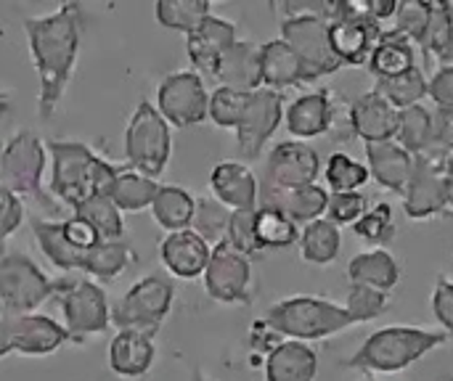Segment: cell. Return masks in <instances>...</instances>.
Listing matches in <instances>:
<instances>
[{
	"instance_id": "obj_17",
	"label": "cell",
	"mask_w": 453,
	"mask_h": 381,
	"mask_svg": "<svg viewBox=\"0 0 453 381\" xmlns=\"http://www.w3.org/2000/svg\"><path fill=\"white\" fill-rule=\"evenodd\" d=\"M239 40V29L234 21L218 16V13H210L202 19V24L186 34V53H188V61H191V69L199 72L202 77H212L215 74V66L223 56L226 48H231L234 42Z\"/></svg>"
},
{
	"instance_id": "obj_44",
	"label": "cell",
	"mask_w": 453,
	"mask_h": 381,
	"mask_svg": "<svg viewBox=\"0 0 453 381\" xmlns=\"http://www.w3.org/2000/svg\"><path fill=\"white\" fill-rule=\"evenodd\" d=\"M252 93L244 90H234V88H215L210 93V109H207V119H212L218 127L226 130H236V125L244 117V109L250 103Z\"/></svg>"
},
{
	"instance_id": "obj_31",
	"label": "cell",
	"mask_w": 453,
	"mask_h": 381,
	"mask_svg": "<svg viewBox=\"0 0 453 381\" xmlns=\"http://www.w3.org/2000/svg\"><path fill=\"white\" fill-rule=\"evenodd\" d=\"M414 48L417 45L406 34H401L398 29H382V34H380V40H377L366 66L372 69L374 80L403 74V72L417 66Z\"/></svg>"
},
{
	"instance_id": "obj_35",
	"label": "cell",
	"mask_w": 453,
	"mask_h": 381,
	"mask_svg": "<svg viewBox=\"0 0 453 381\" xmlns=\"http://www.w3.org/2000/svg\"><path fill=\"white\" fill-rule=\"evenodd\" d=\"M419 48L427 61L435 58L441 66L453 64V16L449 0H430V21Z\"/></svg>"
},
{
	"instance_id": "obj_22",
	"label": "cell",
	"mask_w": 453,
	"mask_h": 381,
	"mask_svg": "<svg viewBox=\"0 0 453 381\" xmlns=\"http://www.w3.org/2000/svg\"><path fill=\"white\" fill-rule=\"evenodd\" d=\"M287 130L295 135V141H308L326 135L334 125V103L329 90H308L297 95L287 109H284Z\"/></svg>"
},
{
	"instance_id": "obj_27",
	"label": "cell",
	"mask_w": 453,
	"mask_h": 381,
	"mask_svg": "<svg viewBox=\"0 0 453 381\" xmlns=\"http://www.w3.org/2000/svg\"><path fill=\"white\" fill-rule=\"evenodd\" d=\"M366 167H369V175L382 188L403 196L414 172V156L406 149H401L395 141L366 143Z\"/></svg>"
},
{
	"instance_id": "obj_12",
	"label": "cell",
	"mask_w": 453,
	"mask_h": 381,
	"mask_svg": "<svg viewBox=\"0 0 453 381\" xmlns=\"http://www.w3.org/2000/svg\"><path fill=\"white\" fill-rule=\"evenodd\" d=\"M281 40L300 56V61L308 66L313 80L329 77L342 69L329 42V21L321 16H311V13L284 16Z\"/></svg>"
},
{
	"instance_id": "obj_40",
	"label": "cell",
	"mask_w": 453,
	"mask_h": 381,
	"mask_svg": "<svg viewBox=\"0 0 453 381\" xmlns=\"http://www.w3.org/2000/svg\"><path fill=\"white\" fill-rule=\"evenodd\" d=\"M435 141L433 133V111L422 103L401 109L398 111V130H395V143L406 149L411 156L427 149Z\"/></svg>"
},
{
	"instance_id": "obj_33",
	"label": "cell",
	"mask_w": 453,
	"mask_h": 381,
	"mask_svg": "<svg viewBox=\"0 0 453 381\" xmlns=\"http://www.w3.org/2000/svg\"><path fill=\"white\" fill-rule=\"evenodd\" d=\"M157 191H159V180L141 175L130 167H119L106 196L114 202L119 212H143L151 207Z\"/></svg>"
},
{
	"instance_id": "obj_57",
	"label": "cell",
	"mask_w": 453,
	"mask_h": 381,
	"mask_svg": "<svg viewBox=\"0 0 453 381\" xmlns=\"http://www.w3.org/2000/svg\"><path fill=\"white\" fill-rule=\"evenodd\" d=\"M11 355V342H8V326H5V313H0V361Z\"/></svg>"
},
{
	"instance_id": "obj_32",
	"label": "cell",
	"mask_w": 453,
	"mask_h": 381,
	"mask_svg": "<svg viewBox=\"0 0 453 381\" xmlns=\"http://www.w3.org/2000/svg\"><path fill=\"white\" fill-rule=\"evenodd\" d=\"M29 225H32V233H35L37 247L42 249V255L48 257V263L53 268H58L61 273H80L82 276L85 255L69 247V241L61 233V220L32 217Z\"/></svg>"
},
{
	"instance_id": "obj_63",
	"label": "cell",
	"mask_w": 453,
	"mask_h": 381,
	"mask_svg": "<svg viewBox=\"0 0 453 381\" xmlns=\"http://www.w3.org/2000/svg\"><path fill=\"white\" fill-rule=\"evenodd\" d=\"M451 16H453V3H451Z\"/></svg>"
},
{
	"instance_id": "obj_38",
	"label": "cell",
	"mask_w": 453,
	"mask_h": 381,
	"mask_svg": "<svg viewBox=\"0 0 453 381\" xmlns=\"http://www.w3.org/2000/svg\"><path fill=\"white\" fill-rule=\"evenodd\" d=\"M374 82H377L374 90L398 111L417 106L427 95V77L419 66H414L403 74H395V77H380Z\"/></svg>"
},
{
	"instance_id": "obj_16",
	"label": "cell",
	"mask_w": 453,
	"mask_h": 381,
	"mask_svg": "<svg viewBox=\"0 0 453 381\" xmlns=\"http://www.w3.org/2000/svg\"><path fill=\"white\" fill-rule=\"evenodd\" d=\"M11 353L24 358H45L61 350L69 342L64 324L42 313H24V316H5Z\"/></svg>"
},
{
	"instance_id": "obj_46",
	"label": "cell",
	"mask_w": 453,
	"mask_h": 381,
	"mask_svg": "<svg viewBox=\"0 0 453 381\" xmlns=\"http://www.w3.org/2000/svg\"><path fill=\"white\" fill-rule=\"evenodd\" d=\"M388 305H390V297L385 292H377V289L361 286V284H350V289H348L345 310H348V316L353 318L356 326L380 318L388 310Z\"/></svg>"
},
{
	"instance_id": "obj_37",
	"label": "cell",
	"mask_w": 453,
	"mask_h": 381,
	"mask_svg": "<svg viewBox=\"0 0 453 381\" xmlns=\"http://www.w3.org/2000/svg\"><path fill=\"white\" fill-rule=\"evenodd\" d=\"M72 215L82 217L96 233L101 241H125V220H122V212L114 207V202L104 194H96V196H88L85 202H80Z\"/></svg>"
},
{
	"instance_id": "obj_8",
	"label": "cell",
	"mask_w": 453,
	"mask_h": 381,
	"mask_svg": "<svg viewBox=\"0 0 453 381\" xmlns=\"http://www.w3.org/2000/svg\"><path fill=\"white\" fill-rule=\"evenodd\" d=\"M173 302L175 281L165 273H149L138 278L111 305V326H117V331H138L146 337H157L173 310Z\"/></svg>"
},
{
	"instance_id": "obj_6",
	"label": "cell",
	"mask_w": 453,
	"mask_h": 381,
	"mask_svg": "<svg viewBox=\"0 0 453 381\" xmlns=\"http://www.w3.org/2000/svg\"><path fill=\"white\" fill-rule=\"evenodd\" d=\"M122 151L127 167L141 175L157 180L167 170L173 154V133L149 98H141L130 114L122 135Z\"/></svg>"
},
{
	"instance_id": "obj_39",
	"label": "cell",
	"mask_w": 453,
	"mask_h": 381,
	"mask_svg": "<svg viewBox=\"0 0 453 381\" xmlns=\"http://www.w3.org/2000/svg\"><path fill=\"white\" fill-rule=\"evenodd\" d=\"M255 239L260 252L265 249H287L297 244L300 228L279 210L273 207H257L255 210Z\"/></svg>"
},
{
	"instance_id": "obj_15",
	"label": "cell",
	"mask_w": 453,
	"mask_h": 381,
	"mask_svg": "<svg viewBox=\"0 0 453 381\" xmlns=\"http://www.w3.org/2000/svg\"><path fill=\"white\" fill-rule=\"evenodd\" d=\"M319 175H321V159L313 146H308L305 141H281L265 156L260 186L303 188V186H313Z\"/></svg>"
},
{
	"instance_id": "obj_41",
	"label": "cell",
	"mask_w": 453,
	"mask_h": 381,
	"mask_svg": "<svg viewBox=\"0 0 453 381\" xmlns=\"http://www.w3.org/2000/svg\"><path fill=\"white\" fill-rule=\"evenodd\" d=\"M212 13V5L207 0H159L154 5V16L165 29L173 32H194L204 16Z\"/></svg>"
},
{
	"instance_id": "obj_45",
	"label": "cell",
	"mask_w": 453,
	"mask_h": 381,
	"mask_svg": "<svg viewBox=\"0 0 453 381\" xmlns=\"http://www.w3.org/2000/svg\"><path fill=\"white\" fill-rule=\"evenodd\" d=\"M353 233L366 241V244H374L377 249H382V244L393 241L395 239V220H393V207L388 202H380L374 204L356 225H353Z\"/></svg>"
},
{
	"instance_id": "obj_43",
	"label": "cell",
	"mask_w": 453,
	"mask_h": 381,
	"mask_svg": "<svg viewBox=\"0 0 453 381\" xmlns=\"http://www.w3.org/2000/svg\"><path fill=\"white\" fill-rule=\"evenodd\" d=\"M228 220H231L228 207H223L212 196H202V199H196V212H194V220H191V231L199 233L210 247H215V244L226 241Z\"/></svg>"
},
{
	"instance_id": "obj_21",
	"label": "cell",
	"mask_w": 453,
	"mask_h": 381,
	"mask_svg": "<svg viewBox=\"0 0 453 381\" xmlns=\"http://www.w3.org/2000/svg\"><path fill=\"white\" fill-rule=\"evenodd\" d=\"M329 204V191L319 183L303 186V188H268L260 186L257 207H273L284 212L295 225H308L319 217H324Z\"/></svg>"
},
{
	"instance_id": "obj_28",
	"label": "cell",
	"mask_w": 453,
	"mask_h": 381,
	"mask_svg": "<svg viewBox=\"0 0 453 381\" xmlns=\"http://www.w3.org/2000/svg\"><path fill=\"white\" fill-rule=\"evenodd\" d=\"M449 210V180L414 164L411 180L403 191V212L409 220H430Z\"/></svg>"
},
{
	"instance_id": "obj_49",
	"label": "cell",
	"mask_w": 453,
	"mask_h": 381,
	"mask_svg": "<svg viewBox=\"0 0 453 381\" xmlns=\"http://www.w3.org/2000/svg\"><path fill=\"white\" fill-rule=\"evenodd\" d=\"M226 244L242 252L244 257L260 255L257 239H255V210H236L231 212L228 231H226Z\"/></svg>"
},
{
	"instance_id": "obj_7",
	"label": "cell",
	"mask_w": 453,
	"mask_h": 381,
	"mask_svg": "<svg viewBox=\"0 0 453 381\" xmlns=\"http://www.w3.org/2000/svg\"><path fill=\"white\" fill-rule=\"evenodd\" d=\"M48 164V149L35 130H16L0 149V183L19 199H32L45 210H56V202L42 188V172Z\"/></svg>"
},
{
	"instance_id": "obj_59",
	"label": "cell",
	"mask_w": 453,
	"mask_h": 381,
	"mask_svg": "<svg viewBox=\"0 0 453 381\" xmlns=\"http://www.w3.org/2000/svg\"><path fill=\"white\" fill-rule=\"evenodd\" d=\"M188 381H212V379H210L202 369H194V371H191V379Z\"/></svg>"
},
{
	"instance_id": "obj_11",
	"label": "cell",
	"mask_w": 453,
	"mask_h": 381,
	"mask_svg": "<svg viewBox=\"0 0 453 381\" xmlns=\"http://www.w3.org/2000/svg\"><path fill=\"white\" fill-rule=\"evenodd\" d=\"M382 34V24L364 11L358 0H337V16L329 21V42L342 66H366Z\"/></svg>"
},
{
	"instance_id": "obj_23",
	"label": "cell",
	"mask_w": 453,
	"mask_h": 381,
	"mask_svg": "<svg viewBox=\"0 0 453 381\" xmlns=\"http://www.w3.org/2000/svg\"><path fill=\"white\" fill-rule=\"evenodd\" d=\"M260 82L263 88L281 93L284 88L308 85L316 80L300 61V56L281 37H273L268 42H260Z\"/></svg>"
},
{
	"instance_id": "obj_53",
	"label": "cell",
	"mask_w": 453,
	"mask_h": 381,
	"mask_svg": "<svg viewBox=\"0 0 453 381\" xmlns=\"http://www.w3.org/2000/svg\"><path fill=\"white\" fill-rule=\"evenodd\" d=\"M61 233H64V239L69 241V247L72 249H77V252H88V249H93L101 239H98V233L82 220V217H77V215H69V217H64L61 220Z\"/></svg>"
},
{
	"instance_id": "obj_19",
	"label": "cell",
	"mask_w": 453,
	"mask_h": 381,
	"mask_svg": "<svg viewBox=\"0 0 453 381\" xmlns=\"http://www.w3.org/2000/svg\"><path fill=\"white\" fill-rule=\"evenodd\" d=\"M210 252L212 247L191 228L167 233L159 241V263L165 265L170 278H183V281L199 278L207 268Z\"/></svg>"
},
{
	"instance_id": "obj_30",
	"label": "cell",
	"mask_w": 453,
	"mask_h": 381,
	"mask_svg": "<svg viewBox=\"0 0 453 381\" xmlns=\"http://www.w3.org/2000/svg\"><path fill=\"white\" fill-rule=\"evenodd\" d=\"M149 210H151L154 223L162 231L175 233V231L191 228V220H194V212H196V199L183 186L159 183V191H157V196H154Z\"/></svg>"
},
{
	"instance_id": "obj_26",
	"label": "cell",
	"mask_w": 453,
	"mask_h": 381,
	"mask_svg": "<svg viewBox=\"0 0 453 381\" xmlns=\"http://www.w3.org/2000/svg\"><path fill=\"white\" fill-rule=\"evenodd\" d=\"M265 381H316L319 377V353L295 339H281L263 358Z\"/></svg>"
},
{
	"instance_id": "obj_55",
	"label": "cell",
	"mask_w": 453,
	"mask_h": 381,
	"mask_svg": "<svg viewBox=\"0 0 453 381\" xmlns=\"http://www.w3.org/2000/svg\"><path fill=\"white\" fill-rule=\"evenodd\" d=\"M433 133L435 141L453 149V109H435L433 114Z\"/></svg>"
},
{
	"instance_id": "obj_52",
	"label": "cell",
	"mask_w": 453,
	"mask_h": 381,
	"mask_svg": "<svg viewBox=\"0 0 453 381\" xmlns=\"http://www.w3.org/2000/svg\"><path fill=\"white\" fill-rule=\"evenodd\" d=\"M430 310L435 316V321L441 324V331L453 339V281L449 276H441L433 297H430Z\"/></svg>"
},
{
	"instance_id": "obj_48",
	"label": "cell",
	"mask_w": 453,
	"mask_h": 381,
	"mask_svg": "<svg viewBox=\"0 0 453 381\" xmlns=\"http://www.w3.org/2000/svg\"><path fill=\"white\" fill-rule=\"evenodd\" d=\"M393 19H395L393 29H398L414 45H419L425 37L427 21H430V0H403V3H398V11Z\"/></svg>"
},
{
	"instance_id": "obj_25",
	"label": "cell",
	"mask_w": 453,
	"mask_h": 381,
	"mask_svg": "<svg viewBox=\"0 0 453 381\" xmlns=\"http://www.w3.org/2000/svg\"><path fill=\"white\" fill-rule=\"evenodd\" d=\"M212 80H218V88H234V90H244V93L263 88V82H260V45L239 37L231 48L223 50Z\"/></svg>"
},
{
	"instance_id": "obj_24",
	"label": "cell",
	"mask_w": 453,
	"mask_h": 381,
	"mask_svg": "<svg viewBox=\"0 0 453 381\" xmlns=\"http://www.w3.org/2000/svg\"><path fill=\"white\" fill-rule=\"evenodd\" d=\"M109 371L119 379H141L154 369L157 345L154 337L138 331H117L109 342Z\"/></svg>"
},
{
	"instance_id": "obj_47",
	"label": "cell",
	"mask_w": 453,
	"mask_h": 381,
	"mask_svg": "<svg viewBox=\"0 0 453 381\" xmlns=\"http://www.w3.org/2000/svg\"><path fill=\"white\" fill-rule=\"evenodd\" d=\"M366 212H369V196L361 191H350V194H329L324 217L329 223H334L337 228H342V225L353 228Z\"/></svg>"
},
{
	"instance_id": "obj_54",
	"label": "cell",
	"mask_w": 453,
	"mask_h": 381,
	"mask_svg": "<svg viewBox=\"0 0 453 381\" xmlns=\"http://www.w3.org/2000/svg\"><path fill=\"white\" fill-rule=\"evenodd\" d=\"M427 95L438 103V109H453V64L435 69L427 80Z\"/></svg>"
},
{
	"instance_id": "obj_36",
	"label": "cell",
	"mask_w": 453,
	"mask_h": 381,
	"mask_svg": "<svg viewBox=\"0 0 453 381\" xmlns=\"http://www.w3.org/2000/svg\"><path fill=\"white\" fill-rule=\"evenodd\" d=\"M133 263V247L127 241H98L85 252L82 276L93 278L101 286H109L127 265Z\"/></svg>"
},
{
	"instance_id": "obj_2",
	"label": "cell",
	"mask_w": 453,
	"mask_h": 381,
	"mask_svg": "<svg viewBox=\"0 0 453 381\" xmlns=\"http://www.w3.org/2000/svg\"><path fill=\"white\" fill-rule=\"evenodd\" d=\"M50 156V183L48 191L56 202L77 207L88 196L109 194L119 164L106 162L82 141H48Z\"/></svg>"
},
{
	"instance_id": "obj_60",
	"label": "cell",
	"mask_w": 453,
	"mask_h": 381,
	"mask_svg": "<svg viewBox=\"0 0 453 381\" xmlns=\"http://www.w3.org/2000/svg\"><path fill=\"white\" fill-rule=\"evenodd\" d=\"M449 207L453 210V178L449 180Z\"/></svg>"
},
{
	"instance_id": "obj_13",
	"label": "cell",
	"mask_w": 453,
	"mask_h": 381,
	"mask_svg": "<svg viewBox=\"0 0 453 381\" xmlns=\"http://www.w3.org/2000/svg\"><path fill=\"white\" fill-rule=\"evenodd\" d=\"M204 292L220 305H250L252 302V263L226 241L215 244L202 273Z\"/></svg>"
},
{
	"instance_id": "obj_34",
	"label": "cell",
	"mask_w": 453,
	"mask_h": 381,
	"mask_svg": "<svg viewBox=\"0 0 453 381\" xmlns=\"http://www.w3.org/2000/svg\"><path fill=\"white\" fill-rule=\"evenodd\" d=\"M297 247H300V257L305 263H311V265H332L340 257L342 233L326 217H319V220L303 225Z\"/></svg>"
},
{
	"instance_id": "obj_61",
	"label": "cell",
	"mask_w": 453,
	"mask_h": 381,
	"mask_svg": "<svg viewBox=\"0 0 453 381\" xmlns=\"http://www.w3.org/2000/svg\"><path fill=\"white\" fill-rule=\"evenodd\" d=\"M364 381H377V379H374V377H366V379H364Z\"/></svg>"
},
{
	"instance_id": "obj_10",
	"label": "cell",
	"mask_w": 453,
	"mask_h": 381,
	"mask_svg": "<svg viewBox=\"0 0 453 381\" xmlns=\"http://www.w3.org/2000/svg\"><path fill=\"white\" fill-rule=\"evenodd\" d=\"M157 111L170 127H196L207 119L210 90L204 77L194 69H175L157 85Z\"/></svg>"
},
{
	"instance_id": "obj_9",
	"label": "cell",
	"mask_w": 453,
	"mask_h": 381,
	"mask_svg": "<svg viewBox=\"0 0 453 381\" xmlns=\"http://www.w3.org/2000/svg\"><path fill=\"white\" fill-rule=\"evenodd\" d=\"M53 289L56 278H50L29 255H0V305L5 316L35 313L45 300L53 297Z\"/></svg>"
},
{
	"instance_id": "obj_29",
	"label": "cell",
	"mask_w": 453,
	"mask_h": 381,
	"mask_svg": "<svg viewBox=\"0 0 453 381\" xmlns=\"http://www.w3.org/2000/svg\"><path fill=\"white\" fill-rule=\"evenodd\" d=\"M348 278H350V284L372 286L377 292L390 294L401 281V265L388 249H369L350 260Z\"/></svg>"
},
{
	"instance_id": "obj_18",
	"label": "cell",
	"mask_w": 453,
	"mask_h": 381,
	"mask_svg": "<svg viewBox=\"0 0 453 381\" xmlns=\"http://www.w3.org/2000/svg\"><path fill=\"white\" fill-rule=\"evenodd\" d=\"M210 191L231 212L236 210H257L260 178L236 159H223L210 170Z\"/></svg>"
},
{
	"instance_id": "obj_14",
	"label": "cell",
	"mask_w": 453,
	"mask_h": 381,
	"mask_svg": "<svg viewBox=\"0 0 453 381\" xmlns=\"http://www.w3.org/2000/svg\"><path fill=\"white\" fill-rule=\"evenodd\" d=\"M284 122V93L271 88H257L250 95L242 122L236 125V149L247 162L263 156L268 141Z\"/></svg>"
},
{
	"instance_id": "obj_58",
	"label": "cell",
	"mask_w": 453,
	"mask_h": 381,
	"mask_svg": "<svg viewBox=\"0 0 453 381\" xmlns=\"http://www.w3.org/2000/svg\"><path fill=\"white\" fill-rule=\"evenodd\" d=\"M8 111H11V98H8V93L0 90V119H3Z\"/></svg>"
},
{
	"instance_id": "obj_1",
	"label": "cell",
	"mask_w": 453,
	"mask_h": 381,
	"mask_svg": "<svg viewBox=\"0 0 453 381\" xmlns=\"http://www.w3.org/2000/svg\"><path fill=\"white\" fill-rule=\"evenodd\" d=\"M32 66L37 74V117L50 119L66 93L80 56L82 5L69 0L42 16H24L21 21Z\"/></svg>"
},
{
	"instance_id": "obj_56",
	"label": "cell",
	"mask_w": 453,
	"mask_h": 381,
	"mask_svg": "<svg viewBox=\"0 0 453 381\" xmlns=\"http://www.w3.org/2000/svg\"><path fill=\"white\" fill-rule=\"evenodd\" d=\"M364 11H366L372 19H377V21L382 24L385 19H393V16H395L398 3H395V0H364Z\"/></svg>"
},
{
	"instance_id": "obj_4",
	"label": "cell",
	"mask_w": 453,
	"mask_h": 381,
	"mask_svg": "<svg viewBox=\"0 0 453 381\" xmlns=\"http://www.w3.org/2000/svg\"><path fill=\"white\" fill-rule=\"evenodd\" d=\"M263 321L281 339H295L305 345L316 339H329L356 326L345 305H337L316 294H295L279 300L265 310Z\"/></svg>"
},
{
	"instance_id": "obj_20",
	"label": "cell",
	"mask_w": 453,
	"mask_h": 381,
	"mask_svg": "<svg viewBox=\"0 0 453 381\" xmlns=\"http://www.w3.org/2000/svg\"><path fill=\"white\" fill-rule=\"evenodd\" d=\"M350 130L358 135L364 143H385L395 141L398 130V109H393L377 90L361 93L348 111Z\"/></svg>"
},
{
	"instance_id": "obj_42",
	"label": "cell",
	"mask_w": 453,
	"mask_h": 381,
	"mask_svg": "<svg viewBox=\"0 0 453 381\" xmlns=\"http://www.w3.org/2000/svg\"><path fill=\"white\" fill-rule=\"evenodd\" d=\"M326 186L332 194H350V191H361L369 183V167L361 164L358 159H353L345 151H334L326 162L324 170Z\"/></svg>"
},
{
	"instance_id": "obj_50",
	"label": "cell",
	"mask_w": 453,
	"mask_h": 381,
	"mask_svg": "<svg viewBox=\"0 0 453 381\" xmlns=\"http://www.w3.org/2000/svg\"><path fill=\"white\" fill-rule=\"evenodd\" d=\"M24 223V199L8 191L0 183V255L5 252V241L21 228Z\"/></svg>"
},
{
	"instance_id": "obj_3",
	"label": "cell",
	"mask_w": 453,
	"mask_h": 381,
	"mask_svg": "<svg viewBox=\"0 0 453 381\" xmlns=\"http://www.w3.org/2000/svg\"><path fill=\"white\" fill-rule=\"evenodd\" d=\"M446 342L449 337L435 329L385 326L364 339V345L345 361V369L364 374H401Z\"/></svg>"
},
{
	"instance_id": "obj_5",
	"label": "cell",
	"mask_w": 453,
	"mask_h": 381,
	"mask_svg": "<svg viewBox=\"0 0 453 381\" xmlns=\"http://www.w3.org/2000/svg\"><path fill=\"white\" fill-rule=\"evenodd\" d=\"M50 300L58 305L64 316V329L72 342H85L88 337L104 334L111 326V308L106 300V289L88 276H77V273L58 276Z\"/></svg>"
},
{
	"instance_id": "obj_62",
	"label": "cell",
	"mask_w": 453,
	"mask_h": 381,
	"mask_svg": "<svg viewBox=\"0 0 453 381\" xmlns=\"http://www.w3.org/2000/svg\"><path fill=\"white\" fill-rule=\"evenodd\" d=\"M443 381H453V377H443Z\"/></svg>"
},
{
	"instance_id": "obj_64",
	"label": "cell",
	"mask_w": 453,
	"mask_h": 381,
	"mask_svg": "<svg viewBox=\"0 0 453 381\" xmlns=\"http://www.w3.org/2000/svg\"><path fill=\"white\" fill-rule=\"evenodd\" d=\"M0 149H3V143H0Z\"/></svg>"
},
{
	"instance_id": "obj_51",
	"label": "cell",
	"mask_w": 453,
	"mask_h": 381,
	"mask_svg": "<svg viewBox=\"0 0 453 381\" xmlns=\"http://www.w3.org/2000/svg\"><path fill=\"white\" fill-rule=\"evenodd\" d=\"M414 164L433 172L435 178L451 180L453 178V149L433 141L427 149H422L419 154H414Z\"/></svg>"
}]
</instances>
